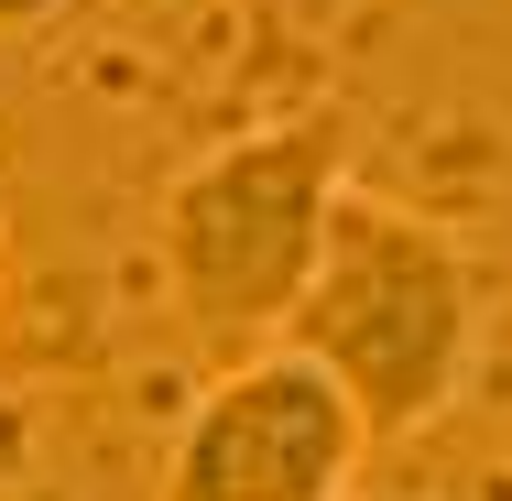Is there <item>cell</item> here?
<instances>
[{
	"mask_svg": "<svg viewBox=\"0 0 512 501\" xmlns=\"http://www.w3.org/2000/svg\"><path fill=\"white\" fill-rule=\"evenodd\" d=\"M480 327H491L480 262H469L425 207L349 186L327 251H316V284H306V305H295L284 338L316 349V360L349 382V403L371 414L382 447H404V436H425L447 403L469 393Z\"/></svg>",
	"mask_w": 512,
	"mask_h": 501,
	"instance_id": "obj_1",
	"label": "cell"
},
{
	"mask_svg": "<svg viewBox=\"0 0 512 501\" xmlns=\"http://www.w3.org/2000/svg\"><path fill=\"white\" fill-rule=\"evenodd\" d=\"M349 197V142L338 120H273V131H240L197 153L164 207H153V251H164V284L186 305L207 349H273L295 327V305L316 284V251L338 229Z\"/></svg>",
	"mask_w": 512,
	"mask_h": 501,
	"instance_id": "obj_2",
	"label": "cell"
},
{
	"mask_svg": "<svg viewBox=\"0 0 512 501\" xmlns=\"http://www.w3.org/2000/svg\"><path fill=\"white\" fill-rule=\"evenodd\" d=\"M371 447L382 436L349 403V382L316 349L273 338V349H240L197 393V414L164 447L153 501H360Z\"/></svg>",
	"mask_w": 512,
	"mask_h": 501,
	"instance_id": "obj_3",
	"label": "cell"
},
{
	"mask_svg": "<svg viewBox=\"0 0 512 501\" xmlns=\"http://www.w3.org/2000/svg\"><path fill=\"white\" fill-rule=\"evenodd\" d=\"M77 0H0V44H22V33H55Z\"/></svg>",
	"mask_w": 512,
	"mask_h": 501,
	"instance_id": "obj_4",
	"label": "cell"
}]
</instances>
